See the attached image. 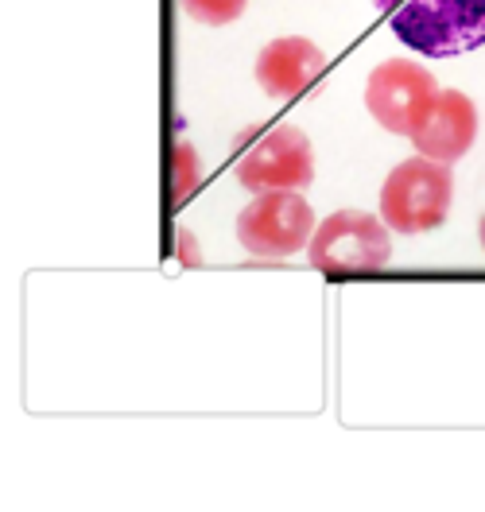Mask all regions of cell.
Returning a JSON list of instances; mask_svg holds the SVG:
<instances>
[{"instance_id": "cell-1", "label": "cell", "mask_w": 485, "mask_h": 512, "mask_svg": "<svg viewBox=\"0 0 485 512\" xmlns=\"http://www.w3.org/2000/svg\"><path fill=\"white\" fill-rule=\"evenodd\" d=\"M392 35L427 59L485 47V0H373Z\"/></svg>"}, {"instance_id": "cell-2", "label": "cell", "mask_w": 485, "mask_h": 512, "mask_svg": "<svg viewBox=\"0 0 485 512\" xmlns=\"http://www.w3.org/2000/svg\"><path fill=\"white\" fill-rule=\"evenodd\" d=\"M454 202V175L451 163L427 160H404L400 167H392L381 187V218L388 229L416 237L427 229H439L447 222Z\"/></svg>"}, {"instance_id": "cell-3", "label": "cell", "mask_w": 485, "mask_h": 512, "mask_svg": "<svg viewBox=\"0 0 485 512\" xmlns=\"http://www.w3.org/2000/svg\"><path fill=\"white\" fill-rule=\"evenodd\" d=\"M315 210L299 191H264L237 214V241L249 256L284 260L311 245Z\"/></svg>"}, {"instance_id": "cell-4", "label": "cell", "mask_w": 485, "mask_h": 512, "mask_svg": "<svg viewBox=\"0 0 485 512\" xmlns=\"http://www.w3.org/2000/svg\"><path fill=\"white\" fill-rule=\"evenodd\" d=\"M307 260L319 272H373L392 260V237L385 218L365 210H338L323 225H315Z\"/></svg>"}, {"instance_id": "cell-5", "label": "cell", "mask_w": 485, "mask_h": 512, "mask_svg": "<svg viewBox=\"0 0 485 512\" xmlns=\"http://www.w3.org/2000/svg\"><path fill=\"white\" fill-rule=\"evenodd\" d=\"M435 94H439V82L431 70H423L412 59H388L365 82V109L385 132L412 136Z\"/></svg>"}, {"instance_id": "cell-6", "label": "cell", "mask_w": 485, "mask_h": 512, "mask_svg": "<svg viewBox=\"0 0 485 512\" xmlns=\"http://www.w3.org/2000/svg\"><path fill=\"white\" fill-rule=\"evenodd\" d=\"M315 179V152L303 128H272L257 136L237 160V183L245 191H303Z\"/></svg>"}, {"instance_id": "cell-7", "label": "cell", "mask_w": 485, "mask_h": 512, "mask_svg": "<svg viewBox=\"0 0 485 512\" xmlns=\"http://www.w3.org/2000/svg\"><path fill=\"white\" fill-rule=\"evenodd\" d=\"M478 136V109L474 101L462 90H439L431 109L423 113V121L416 125V132L408 136L416 144V152L427 160L439 163H458Z\"/></svg>"}, {"instance_id": "cell-8", "label": "cell", "mask_w": 485, "mask_h": 512, "mask_svg": "<svg viewBox=\"0 0 485 512\" xmlns=\"http://www.w3.org/2000/svg\"><path fill=\"white\" fill-rule=\"evenodd\" d=\"M326 70V55L303 35L272 39L257 55V82L272 97H299L307 94Z\"/></svg>"}, {"instance_id": "cell-9", "label": "cell", "mask_w": 485, "mask_h": 512, "mask_svg": "<svg viewBox=\"0 0 485 512\" xmlns=\"http://www.w3.org/2000/svg\"><path fill=\"white\" fill-rule=\"evenodd\" d=\"M179 4L191 20L206 24V28H226L249 8V0H179Z\"/></svg>"}, {"instance_id": "cell-10", "label": "cell", "mask_w": 485, "mask_h": 512, "mask_svg": "<svg viewBox=\"0 0 485 512\" xmlns=\"http://www.w3.org/2000/svg\"><path fill=\"white\" fill-rule=\"evenodd\" d=\"M175 160H179V175H175V198H187L194 187V152L187 144H179V152H175Z\"/></svg>"}, {"instance_id": "cell-11", "label": "cell", "mask_w": 485, "mask_h": 512, "mask_svg": "<svg viewBox=\"0 0 485 512\" xmlns=\"http://www.w3.org/2000/svg\"><path fill=\"white\" fill-rule=\"evenodd\" d=\"M478 241H482V253H485V218L478 222Z\"/></svg>"}]
</instances>
